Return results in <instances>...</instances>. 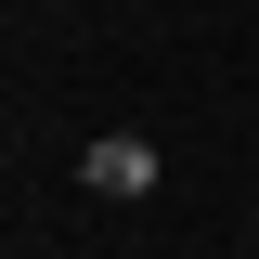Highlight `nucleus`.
I'll return each instance as SVG.
<instances>
[{
  "label": "nucleus",
  "instance_id": "nucleus-1",
  "mask_svg": "<svg viewBox=\"0 0 259 259\" xmlns=\"http://www.w3.org/2000/svg\"><path fill=\"white\" fill-rule=\"evenodd\" d=\"M78 182L91 194H156V143H143V130H104L91 156H78Z\"/></svg>",
  "mask_w": 259,
  "mask_h": 259
}]
</instances>
